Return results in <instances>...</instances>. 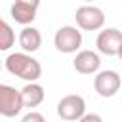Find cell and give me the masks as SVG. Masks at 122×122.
I'll use <instances>...</instances> for the list:
<instances>
[{"label":"cell","instance_id":"cell-1","mask_svg":"<svg viewBox=\"0 0 122 122\" xmlns=\"http://www.w3.org/2000/svg\"><path fill=\"white\" fill-rule=\"evenodd\" d=\"M6 65V71L21 80H27L29 82H36L40 76H42V65L38 59H34L32 55L29 53H23V51H15V53H10L4 61Z\"/></svg>","mask_w":122,"mask_h":122},{"label":"cell","instance_id":"cell-2","mask_svg":"<svg viewBox=\"0 0 122 122\" xmlns=\"http://www.w3.org/2000/svg\"><path fill=\"white\" fill-rule=\"evenodd\" d=\"M95 46L99 53L109 55V57H118L122 55V32L116 27H107L99 30L95 38Z\"/></svg>","mask_w":122,"mask_h":122},{"label":"cell","instance_id":"cell-3","mask_svg":"<svg viewBox=\"0 0 122 122\" xmlns=\"http://www.w3.org/2000/svg\"><path fill=\"white\" fill-rule=\"evenodd\" d=\"M53 46L61 53H74L82 46V32L71 25L59 27L55 30V36H53Z\"/></svg>","mask_w":122,"mask_h":122},{"label":"cell","instance_id":"cell-4","mask_svg":"<svg viewBox=\"0 0 122 122\" xmlns=\"http://www.w3.org/2000/svg\"><path fill=\"white\" fill-rule=\"evenodd\" d=\"M57 114L65 122H74V120L78 122L86 114V101H84V97L76 95V93L61 97V101L57 103Z\"/></svg>","mask_w":122,"mask_h":122},{"label":"cell","instance_id":"cell-5","mask_svg":"<svg viewBox=\"0 0 122 122\" xmlns=\"http://www.w3.org/2000/svg\"><path fill=\"white\" fill-rule=\"evenodd\" d=\"M74 19L82 30H99L105 25V13L97 6H80L74 11Z\"/></svg>","mask_w":122,"mask_h":122},{"label":"cell","instance_id":"cell-6","mask_svg":"<svg viewBox=\"0 0 122 122\" xmlns=\"http://www.w3.org/2000/svg\"><path fill=\"white\" fill-rule=\"evenodd\" d=\"M23 111V101L19 90L8 84H0V114L11 118Z\"/></svg>","mask_w":122,"mask_h":122},{"label":"cell","instance_id":"cell-7","mask_svg":"<svg viewBox=\"0 0 122 122\" xmlns=\"http://www.w3.org/2000/svg\"><path fill=\"white\" fill-rule=\"evenodd\" d=\"M120 74L116 71H99L93 78V88L101 97H114L120 90Z\"/></svg>","mask_w":122,"mask_h":122},{"label":"cell","instance_id":"cell-8","mask_svg":"<svg viewBox=\"0 0 122 122\" xmlns=\"http://www.w3.org/2000/svg\"><path fill=\"white\" fill-rule=\"evenodd\" d=\"M38 8H40L38 0H15L10 8V13H11L15 23L29 27V23H32L36 17Z\"/></svg>","mask_w":122,"mask_h":122},{"label":"cell","instance_id":"cell-9","mask_svg":"<svg viewBox=\"0 0 122 122\" xmlns=\"http://www.w3.org/2000/svg\"><path fill=\"white\" fill-rule=\"evenodd\" d=\"M72 67L76 72L80 74H95L99 72V67H101V59L95 51L92 50H80L72 61Z\"/></svg>","mask_w":122,"mask_h":122},{"label":"cell","instance_id":"cell-10","mask_svg":"<svg viewBox=\"0 0 122 122\" xmlns=\"http://www.w3.org/2000/svg\"><path fill=\"white\" fill-rule=\"evenodd\" d=\"M19 46L23 50V53H34L40 50L42 46V34L36 27H23L19 32Z\"/></svg>","mask_w":122,"mask_h":122},{"label":"cell","instance_id":"cell-11","mask_svg":"<svg viewBox=\"0 0 122 122\" xmlns=\"http://www.w3.org/2000/svg\"><path fill=\"white\" fill-rule=\"evenodd\" d=\"M19 93H21V101H23V107H38L42 101H44V97H46V92H44V88L38 84V82H29V84H25L23 86V90H19Z\"/></svg>","mask_w":122,"mask_h":122},{"label":"cell","instance_id":"cell-12","mask_svg":"<svg viewBox=\"0 0 122 122\" xmlns=\"http://www.w3.org/2000/svg\"><path fill=\"white\" fill-rule=\"evenodd\" d=\"M13 44H15V32H13V29L10 27V23H6V21L0 17V51L10 50Z\"/></svg>","mask_w":122,"mask_h":122},{"label":"cell","instance_id":"cell-13","mask_svg":"<svg viewBox=\"0 0 122 122\" xmlns=\"http://www.w3.org/2000/svg\"><path fill=\"white\" fill-rule=\"evenodd\" d=\"M21 122H46V118H44V114H42V112L30 111V112H27V114L21 118Z\"/></svg>","mask_w":122,"mask_h":122},{"label":"cell","instance_id":"cell-14","mask_svg":"<svg viewBox=\"0 0 122 122\" xmlns=\"http://www.w3.org/2000/svg\"><path fill=\"white\" fill-rule=\"evenodd\" d=\"M78 122H103V118H101L97 112H86Z\"/></svg>","mask_w":122,"mask_h":122},{"label":"cell","instance_id":"cell-15","mask_svg":"<svg viewBox=\"0 0 122 122\" xmlns=\"http://www.w3.org/2000/svg\"><path fill=\"white\" fill-rule=\"evenodd\" d=\"M0 69H2V63H0Z\"/></svg>","mask_w":122,"mask_h":122}]
</instances>
